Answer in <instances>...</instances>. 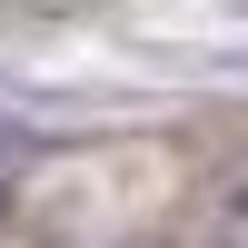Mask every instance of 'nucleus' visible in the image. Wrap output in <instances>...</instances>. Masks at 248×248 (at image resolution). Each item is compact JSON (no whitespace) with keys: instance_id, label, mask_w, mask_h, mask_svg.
<instances>
[{"instance_id":"1","label":"nucleus","mask_w":248,"mask_h":248,"mask_svg":"<svg viewBox=\"0 0 248 248\" xmlns=\"http://www.w3.org/2000/svg\"><path fill=\"white\" fill-rule=\"evenodd\" d=\"M209 248H248V169H229L209 189Z\"/></svg>"}]
</instances>
